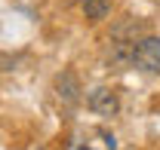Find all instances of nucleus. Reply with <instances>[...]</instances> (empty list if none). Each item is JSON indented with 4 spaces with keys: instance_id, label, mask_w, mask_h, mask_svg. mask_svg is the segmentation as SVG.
Instances as JSON below:
<instances>
[{
    "instance_id": "1",
    "label": "nucleus",
    "mask_w": 160,
    "mask_h": 150,
    "mask_svg": "<svg viewBox=\"0 0 160 150\" xmlns=\"http://www.w3.org/2000/svg\"><path fill=\"white\" fill-rule=\"evenodd\" d=\"M132 68L148 71V74H160V37L145 34L132 43Z\"/></svg>"
},
{
    "instance_id": "2",
    "label": "nucleus",
    "mask_w": 160,
    "mask_h": 150,
    "mask_svg": "<svg viewBox=\"0 0 160 150\" xmlns=\"http://www.w3.org/2000/svg\"><path fill=\"white\" fill-rule=\"evenodd\" d=\"M89 110L92 113H99V116H114L120 107V101H117V92H111V89H96V92L89 95Z\"/></svg>"
},
{
    "instance_id": "3",
    "label": "nucleus",
    "mask_w": 160,
    "mask_h": 150,
    "mask_svg": "<svg viewBox=\"0 0 160 150\" xmlns=\"http://www.w3.org/2000/svg\"><path fill=\"white\" fill-rule=\"evenodd\" d=\"M56 92H59V98L71 107V104H77L80 101V83L77 77L71 74V71H62L59 77H56Z\"/></svg>"
},
{
    "instance_id": "4",
    "label": "nucleus",
    "mask_w": 160,
    "mask_h": 150,
    "mask_svg": "<svg viewBox=\"0 0 160 150\" xmlns=\"http://www.w3.org/2000/svg\"><path fill=\"white\" fill-rule=\"evenodd\" d=\"M111 12V0H83V16L89 21H102Z\"/></svg>"
}]
</instances>
